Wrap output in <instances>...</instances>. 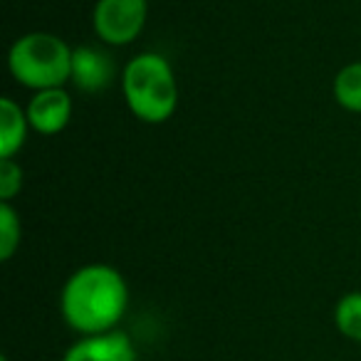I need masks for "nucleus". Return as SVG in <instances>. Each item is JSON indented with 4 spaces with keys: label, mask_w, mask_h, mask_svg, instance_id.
<instances>
[{
    "label": "nucleus",
    "mask_w": 361,
    "mask_h": 361,
    "mask_svg": "<svg viewBox=\"0 0 361 361\" xmlns=\"http://www.w3.org/2000/svg\"><path fill=\"white\" fill-rule=\"evenodd\" d=\"M129 307V285L116 267L92 262L75 270L60 292V312L80 336L119 329Z\"/></svg>",
    "instance_id": "obj_1"
},
{
    "label": "nucleus",
    "mask_w": 361,
    "mask_h": 361,
    "mask_svg": "<svg viewBox=\"0 0 361 361\" xmlns=\"http://www.w3.org/2000/svg\"><path fill=\"white\" fill-rule=\"evenodd\" d=\"M121 92L129 111L146 124H164L178 106L173 67L159 52H141L121 70Z\"/></svg>",
    "instance_id": "obj_2"
},
{
    "label": "nucleus",
    "mask_w": 361,
    "mask_h": 361,
    "mask_svg": "<svg viewBox=\"0 0 361 361\" xmlns=\"http://www.w3.org/2000/svg\"><path fill=\"white\" fill-rule=\"evenodd\" d=\"M72 50L60 35L25 32L8 52V70L18 85L32 92L65 87L72 77Z\"/></svg>",
    "instance_id": "obj_3"
},
{
    "label": "nucleus",
    "mask_w": 361,
    "mask_h": 361,
    "mask_svg": "<svg viewBox=\"0 0 361 361\" xmlns=\"http://www.w3.org/2000/svg\"><path fill=\"white\" fill-rule=\"evenodd\" d=\"M146 18L149 0H97L92 11V27L104 45L124 47L141 35Z\"/></svg>",
    "instance_id": "obj_4"
},
{
    "label": "nucleus",
    "mask_w": 361,
    "mask_h": 361,
    "mask_svg": "<svg viewBox=\"0 0 361 361\" xmlns=\"http://www.w3.org/2000/svg\"><path fill=\"white\" fill-rule=\"evenodd\" d=\"M30 129L42 136H55L67 129L72 119V97L65 87L32 92L25 106Z\"/></svg>",
    "instance_id": "obj_5"
},
{
    "label": "nucleus",
    "mask_w": 361,
    "mask_h": 361,
    "mask_svg": "<svg viewBox=\"0 0 361 361\" xmlns=\"http://www.w3.org/2000/svg\"><path fill=\"white\" fill-rule=\"evenodd\" d=\"M116 65L109 52L94 45H80L72 50V77L70 82L85 94H99L114 82Z\"/></svg>",
    "instance_id": "obj_6"
},
{
    "label": "nucleus",
    "mask_w": 361,
    "mask_h": 361,
    "mask_svg": "<svg viewBox=\"0 0 361 361\" xmlns=\"http://www.w3.org/2000/svg\"><path fill=\"white\" fill-rule=\"evenodd\" d=\"M62 361H136V346L126 331L111 329L104 334L80 336L65 351Z\"/></svg>",
    "instance_id": "obj_7"
},
{
    "label": "nucleus",
    "mask_w": 361,
    "mask_h": 361,
    "mask_svg": "<svg viewBox=\"0 0 361 361\" xmlns=\"http://www.w3.org/2000/svg\"><path fill=\"white\" fill-rule=\"evenodd\" d=\"M27 121L25 106L18 104L13 97H3L0 99V159H16L18 151L25 146Z\"/></svg>",
    "instance_id": "obj_8"
},
{
    "label": "nucleus",
    "mask_w": 361,
    "mask_h": 361,
    "mask_svg": "<svg viewBox=\"0 0 361 361\" xmlns=\"http://www.w3.org/2000/svg\"><path fill=\"white\" fill-rule=\"evenodd\" d=\"M331 92L341 109L361 114V60L349 62L336 72Z\"/></svg>",
    "instance_id": "obj_9"
},
{
    "label": "nucleus",
    "mask_w": 361,
    "mask_h": 361,
    "mask_svg": "<svg viewBox=\"0 0 361 361\" xmlns=\"http://www.w3.org/2000/svg\"><path fill=\"white\" fill-rule=\"evenodd\" d=\"M334 326L344 339L361 344V292H346L334 305Z\"/></svg>",
    "instance_id": "obj_10"
},
{
    "label": "nucleus",
    "mask_w": 361,
    "mask_h": 361,
    "mask_svg": "<svg viewBox=\"0 0 361 361\" xmlns=\"http://www.w3.org/2000/svg\"><path fill=\"white\" fill-rule=\"evenodd\" d=\"M23 240V223L13 203H0V260L8 262Z\"/></svg>",
    "instance_id": "obj_11"
},
{
    "label": "nucleus",
    "mask_w": 361,
    "mask_h": 361,
    "mask_svg": "<svg viewBox=\"0 0 361 361\" xmlns=\"http://www.w3.org/2000/svg\"><path fill=\"white\" fill-rule=\"evenodd\" d=\"M23 188V169L16 159H0V203H11Z\"/></svg>",
    "instance_id": "obj_12"
},
{
    "label": "nucleus",
    "mask_w": 361,
    "mask_h": 361,
    "mask_svg": "<svg viewBox=\"0 0 361 361\" xmlns=\"http://www.w3.org/2000/svg\"><path fill=\"white\" fill-rule=\"evenodd\" d=\"M0 361H11V359H8V356H3V359H0Z\"/></svg>",
    "instance_id": "obj_13"
}]
</instances>
